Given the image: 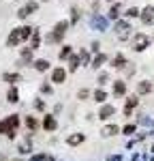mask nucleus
<instances>
[{"mask_svg": "<svg viewBox=\"0 0 154 161\" xmlns=\"http://www.w3.org/2000/svg\"><path fill=\"white\" fill-rule=\"evenodd\" d=\"M7 101H9V103H17V101H19V92H17V88H15V86L9 88V92H7Z\"/></svg>", "mask_w": 154, "mask_h": 161, "instance_id": "nucleus-14", "label": "nucleus"}, {"mask_svg": "<svg viewBox=\"0 0 154 161\" xmlns=\"http://www.w3.org/2000/svg\"><path fill=\"white\" fill-rule=\"evenodd\" d=\"M64 58H71V45H64L60 50V60H64Z\"/></svg>", "mask_w": 154, "mask_h": 161, "instance_id": "nucleus-25", "label": "nucleus"}, {"mask_svg": "<svg viewBox=\"0 0 154 161\" xmlns=\"http://www.w3.org/2000/svg\"><path fill=\"white\" fill-rule=\"evenodd\" d=\"M2 80L9 82V84H15V82H19V73H4V75H2Z\"/></svg>", "mask_w": 154, "mask_h": 161, "instance_id": "nucleus-20", "label": "nucleus"}, {"mask_svg": "<svg viewBox=\"0 0 154 161\" xmlns=\"http://www.w3.org/2000/svg\"><path fill=\"white\" fill-rule=\"evenodd\" d=\"M69 30V22H58L56 28H54V32L47 35V43H60L64 39V32Z\"/></svg>", "mask_w": 154, "mask_h": 161, "instance_id": "nucleus-2", "label": "nucleus"}, {"mask_svg": "<svg viewBox=\"0 0 154 161\" xmlns=\"http://www.w3.org/2000/svg\"><path fill=\"white\" fill-rule=\"evenodd\" d=\"M139 15H141V11H139V9H135V7L126 11V17H139Z\"/></svg>", "mask_w": 154, "mask_h": 161, "instance_id": "nucleus-30", "label": "nucleus"}, {"mask_svg": "<svg viewBox=\"0 0 154 161\" xmlns=\"http://www.w3.org/2000/svg\"><path fill=\"white\" fill-rule=\"evenodd\" d=\"M105 62H107V56H105V54H99V56L92 60V67H94V69H99V67H103Z\"/></svg>", "mask_w": 154, "mask_h": 161, "instance_id": "nucleus-18", "label": "nucleus"}, {"mask_svg": "<svg viewBox=\"0 0 154 161\" xmlns=\"http://www.w3.org/2000/svg\"><path fill=\"white\" fill-rule=\"evenodd\" d=\"M79 56H73L71 54V58H69V71H77V67H79Z\"/></svg>", "mask_w": 154, "mask_h": 161, "instance_id": "nucleus-19", "label": "nucleus"}, {"mask_svg": "<svg viewBox=\"0 0 154 161\" xmlns=\"http://www.w3.org/2000/svg\"><path fill=\"white\" fill-rule=\"evenodd\" d=\"M114 95H116V97H122V95H126V84H124L122 80L114 82Z\"/></svg>", "mask_w": 154, "mask_h": 161, "instance_id": "nucleus-12", "label": "nucleus"}, {"mask_svg": "<svg viewBox=\"0 0 154 161\" xmlns=\"http://www.w3.org/2000/svg\"><path fill=\"white\" fill-rule=\"evenodd\" d=\"M122 133H124V136H131V133H135V125H126V127L122 129Z\"/></svg>", "mask_w": 154, "mask_h": 161, "instance_id": "nucleus-32", "label": "nucleus"}, {"mask_svg": "<svg viewBox=\"0 0 154 161\" xmlns=\"http://www.w3.org/2000/svg\"><path fill=\"white\" fill-rule=\"evenodd\" d=\"M107 80H109V75H107V73H101V75H99V84H101V86L107 82Z\"/></svg>", "mask_w": 154, "mask_h": 161, "instance_id": "nucleus-33", "label": "nucleus"}, {"mask_svg": "<svg viewBox=\"0 0 154 161\" xmlns=\"http://www.w3.org/2000/svg\"><path fill=\"white\" fill-rule=\"evenodd\" d=\"M139 17H141L143 24H154V7H146Z\"/></svg>", "mask_w": 154, "mask_h": 161, "instance_id": "nucleus-5", "label": "nucleus"}, {"mask_svg": "<svg viewBox=\"0 0 154 161\" xmlns=\"http://www.w3.org/2000/svg\"><path fill=\"white\" fill-rule=\"evenodd\" d=\"M30 161H51V157L49 155H34Z\"/></svg>", "mask_w": 154, "mask_h": 161, "instance_id": "nucleus-31", "label": "nucleus"}, {"mask_svg": "<svg viewBox=\"0 0 154 161\" xmlns=\"http://www.w3.org/2000/svg\"><path fill=\"white\" fill-rule=\"evenodd\" d=\"M116 133H120V127H118V125H105L103 131H101L103 137H111V136H116Z\"/></svg>", "mask_w": 154, "mask_h": 161, "instance_id": "nucleus-8", "label": "nucleus"}, {"mask_svg": "<svg viewBox=\"0 0 154 161\" xmlns=\"http://www.w3.org/2000/svg\"><path fill=\"white\" fill-rule=\"evenodd\" d=\"M105 99H107V92H105L103 88L94 90V101H99V103H105Z\"/></svg>", "mask_w": 154, "mask_h": 161, "instance_id": "nucleus-21", "label": "nucleus"}, {"mask_svg": "<svg viewBox=\"0 0 154 161\" xmlns=\"http://www.w3.org/2000/svg\"><path fill=\"white\" fill-rule=\"evenodd\" d=\"M34 69H37V71H47V69H49V62L41 58V60H37V62H34Z\"/></svg>", "mask_w": 154, "mask_h": 161, "instance_id": "nucleus-22", "label": "nucleus"}, {"mask_svg": "<svg viewBox=\"0 0 154 161\" xmlns=\"http://www.w3.org/2000/svg\"><path fill=\"white\" fill-rule=\"evenodd\" d=\"M15 161H17V159H15Z\"/></svg>", "mask_w": 154, "mask_h": 161, "instance_id": "nucleus-38", "label": "nucleus"}, {"mask_svg": "<svg viewBox=\"0 0 154 161\" xmlns=\"http://www.w3.org/2000/svg\"><path fill=\"white\" fill-rule=\"evenodd\" d=\"M124 64H126V58H124L122 54H118V56H116L114 60H111V67H116V69H122Z\"/></svg>", "mask_w": 154, "mask_h": 161, "instance_id": "nucleus-16", "label": "nucleus"}, {"mask_svg": "<svg viewBox=\"0 0 154 161\" xmlns=\"http://www.w3.org/2000/svg\"><path fill=\"white\" fill-rule=\"evenodd\" d=\"M38 43H41V35H38V30H34L32 37H30V50H37Z\"/></svg>", "mask_w": 154, "mask_h": 161, "instance_id": "nucleus-17", "label": "nucleus"}, {"mask_svg": "<svg viewBox=\"0 0 154 161\" xmlns=\"http://www.w3.org/2000/svg\"><path fill=\"white\" fill-rule=\"evenodd\" d=\"M71 13H73V17H71V22L75 24L77 19H79V11H77V9H73V11H71Z\"/></svg>", "mask_w": 154, "mask_h": 161, "instance_id": "nucleus-35", "label": "nucleus"}, {"mask_svg": "<svg viewBox=\"0 0 154 161\" xmlns=\"http://www.w3.org/2000/svg\"><path fill=\"white\" fill-rule=\"evenodd\" d=\"M19 153H22V155H28V153H30V136H28V140H26V144L19 146Z\"/></svg>", "mask_w": 154, "mask_h": 161, "instance_id": "nucleus-26", "label": "nucleus"}, {"mask_svg": "<svg viewBox=\"0 0 154 161\" xmlns=\"http://www.w3.org/2000/svg\"><path fill=\"white\" fill-rule=\"evenodd\" d=\"M43 127H45V131H56V127H58V123H56V118L54 116H45L43 118Z\"/></svg>", "mask_w": 154, "mask_h": 161, "instance_id": "nucleus-10", "label": "nucleus"}, {"mask_svg": "<svg viewBox=\"0 0 154 161\" xmlns=\"http://www.w3.org/2000/svg\"><path fill=\"white\" fill-rule=\"evenodd\" d=\"M34 11H37V2H28L26 7H22V9L17 11V17H19V19H26L28 15H32Z\"/></svg>", "mask_w": 154, "mask_h": 161, "instance_id": "nucleus-3", "label": "nucleus"}, {"mask_svg": "<svg viewBox=\"0 0 154 161\" xmlns=\"http://www.w3.org/2000/svg\"><path fill=\"white\" fill-rule=\"evenodd\" d=\"M150 90H152V84L150 82H139L137 84V95H148Z\"/></svg>", "mask_w": 154, "mask_h": 161, "instance_id": "nucleus-15", "label": "nucleus"}, {"mask_svg": "<svg viewBox=\"0 0 154 161\" xmlns=\"http://www.w3.org/2000/svg\"><path fill=\"white\" fill-rule=\"evenodd\" d=\"M64 80H66V71H64L62 67H56L51 71V82L54 84H64Z\"/></svg>", "mask_w": 154, "mask_h": 161, "instance_id": "nucleus-4", "label": "nucleus"}, {"mask_svg": "<svg viewBox=\"0 0 154 161\" xmlns=\"http://www.w3.org/2000/svg\"><path fill=\"white\" fill-rule=\"evenodd\" d=\"M79 60H81V62H86V64H88V62H90V54H88L86 50H81V52H79Z\"/></svg>", "mask_w": 154, "mask_h": 161, "instance_id": "nucleus-28", "label": "nucleus"}, {"mask_svg": "<svg viewBox=\"0 0 154 161\" xmlns=\"http://www.w3.org/2000/svg\"><path fill=\"white\" fill-rule=\"evenodd\" d=\"M148 43H150V39L146 37V35H135V50L137 52H141V50H146L148 47Z\"/></svg>", "mask_w": 154, "mask_h": 161, "instance_id": "nucleus-6", "label": "nucleus"}, {"mask_svg": "<svg viewBox=\"0 0 154 161\" xmlns=\"http://www.w3.org/2000/svg\"><path fill=\"white\" fill-rule=\"evenodd\" d=\"M0 161H4V157H0Z\"/></svg>", "mask_w": 154, "mask_h": 161, "instance_id": "nucleus-37", "label": "nucleus"}, {"mask_svg": "<svg viewBox=\"0 0 154 161\" xmlns=\"http://www.w3.org/2000/svg\"><path fill=\"white\" fill-rule=\"evenodd\" d=\"M34 108H37V110H45V103H43V101L38 99L37 103H34Z\"/></svg>", "mask_w": 154, "mask_h": 161, "instance_id": "nucleus-36", "label": "nucleus"}, {"mask_svg": "<svg viewBox=\"0 0 154 161\" xmlns=\"http://www.w3.org/2000/svg\"><path fill=\"white\" fill-rule=\"evenodd\" d=\"M118 15H120V4H114V7H111V11H109V17L116 19Z\"/></svg>", "mask_w": 154, "mask_h": 161, "instance_id": "nucleus-27", "label": "nucleus"}, {"mask_svg": "<svg viewBox=\"0 0 154 161\" xmlns=\"http://www.w3.org/2000/svg\"><path fill=\"white\" fill-rule=\"evenodd\" d=\"M7 120H9V123H11V127H15V129L19 127V116H17V114H11V116H7Z\"/></svg>", "mask_w": 154, "mask_h": 161, "instance_id": "nucleus-24", "label": "nucleus"}, {"mask_svg": "<svg viewBox=\"0 0 154 161\" xmlns=\"http://www.w3.org/2000/svg\"><path fill=\"white\" fill-rule=\"evenodd\" d=\"M114 114H116L114 105H103L101 110H99V118H101V120H107V118H111Z\"/></svg>", "mask_w": 154, "mask_h": 161, "instance_id": "nucleus-7", "label": "nucleus"}, {"mask_svg": "<svg viewBox=\"0 0 154 161\" xmlns=\"http://www.w3.org/2000/svg\"><path fill=\"white\" fill-rule=\"evenodd\" d=\"M84 140H86V136H84V133H73V136L66 137V144H69V146H77V144H81Z\"/></svg>", "mask_w": 154, "mask_h": 161, "instance_id": "nucleus-11", "label": "nucleus"}, {"mask_svg": "<svg viewBox=\"0 0 154 161\" xmlns=\"http://www.w3.org/2000/svg\"><path fill=\"white\" fill-rule=\"evenodd\" d=\"M41 92H45V95H49V92H51V86H49V84H43V86H41Z\"/></svg>", "mask_w": 154, "mask_h": 161, "instance_id": "nucleus-34", "label": "nucleus"}, {"mask_svg": "<svg viewBox=\"0 0 154 161\" xmlns=\"http://www.w3.org/2000/svg\"><path fill=\"white\" fill-rule=\"evenodd\" d=\"M135 105H139V99H137V97H128V99H126V105H124V114H126V116H131V110H133Z\"/></svg>", "mask_w": 154, "mask_h": 161, "instance_id": "nucleus-13", "label": "nucleus"}, {"mask_svg": "<svg viewBox=\"0 0 154 161\" xmlns=\"http://www.w3.org/2000/svg\"><path fill=\"white\" fill-rule=\"evenodd\" d=\"M90 24H92V28L105 30V28H107V19H105V17H101V15H94V17L90 19Z\"/></svg>", "mask_w": 154, "mask_h": 161, "instance_id": "nucleus-9", "label": "nucleus"}, {"mask_svg": "<svg viewBox=\"0 0 154 161\" xmlns=\"http://www.w3.org/2000/svg\"><path fill=\"white\" fill-rule=\"evenodd\" d=\"M32 32H34V28H30V26L15 28L11 35H9V39H7V45H9V47H15V45H19L22 41H26V39L32 37Z\"/></svg>", "mask_w": 154, "mask_h": 161, "instance_id": "nucleus-1", "label": "nucleus"}, {"mask_svg": "<svg viewBox=\"0 0 154 161\" xmlns=\"http://www.w3.org/2000/svg\"><path fill=\"white\" fill-rule=\"evenodd\" d=\"M26 127H28L30 131H34V129H37V127H38L37 118H34V116H28V118H26Z\"/></svg>", "mask_w": 154, "mask_h": 161, "instance_id": "nucleus-23", "label": "nucleus"}, {"mask_svg": "<svg viewBox=\"0 0 154 161\" xmlns=\"http://www.w3.org/2000/svg\"><path fill=\"white\" fill-rule=\"evenodd\" d=\"M77 97H79L81 101H84V99H88V97H90V90H88V88H81V90L77 92Z\"/></svg>", "mask_w": 154, "mask_h": 161, "instance_id": "nucleus-29", "label": "nucleus"}]
</instances>
